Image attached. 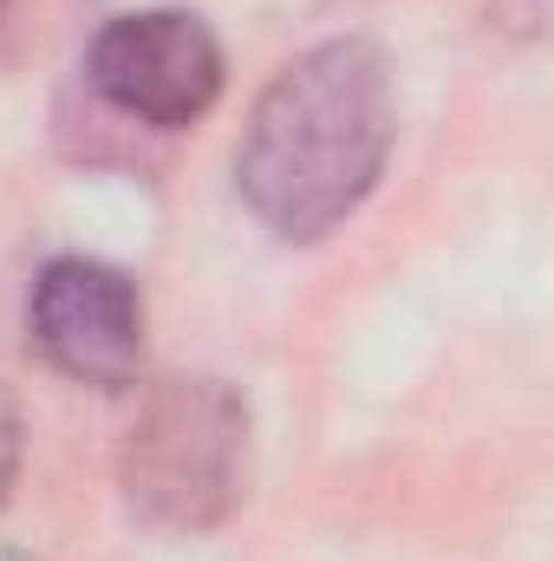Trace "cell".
<instances>
[{"label":"cell","mask_w":554,"mask_h":561,"mask_svg":"<svg viewBox=\"0 0 554 561\" xmlns=\"http://www.w3.org/2000/svg\"><path fill=\"white\" fill-rule=\"evenodd\" d=\"M255 419L216 373H163L138 392L118 444V496L157 536H203L249 496Z\"/></svg>","instance_id":"7a4b0ae2"},{"label":"cell","mask_w":554,"mask_h":561,"mask_svg":"<svg viewBox=\"0 0 554 561\" xmlns=\"http://www.w3.org/2000/svg\"><path fill=\"white\" fill-rule=\"evenodd\" d=\"M542 20H549V0H496V26L516 39H535Z\"/></svg>","instance_id":"8992f818"},{"label":"cell","mask_w":554,"mask_h":561,"mask_svg":"<svg viewBox=\"0 0 554 561\" xmlns=\"http://www.w3.org/2000/svg\"><path fill=\"white\" fill-rule=\"evenodd\" d=\"M222 39L189 7L112 13L85 46V85L99 92V105L143 131H189L222 99Z\"/></svg>","instance_id":"3957f363"},{"label":"cell","mask_w":554,"mask_h":561,"mask_svg":"<svg viewBox=\"0 0 554 561\" xmlns=\"http://www.w3.org/2000/svg\"><path fill=\"white\" fill-rule=\"evenodd\" d=\"M0 561H39L33 549H0Z\"/></svg>","instance_id":"52a82bcc"},{"label":"cell","mask_w":554,"mask_h":561,"mask_svg":"<svg viewBox=\"0 0 554 561\" xmlns=\"http://www.w3.org/2000/svg\"><path fill=\"white\" fill-rule=\"evenodd\" d=\"M26 340L59 379L131 392L143 386V340H150L143 287L99 255H53L26 294Z\"/></svg>","instance_id":"277c9868"},{"label":"cell","mask_w":554,"mask_h":561,"mask_svg":"<svg viewBox=\"0 0 554 561\" xmlns=\"http://www.w3.org/2000/svg\"><path fill=\"white\" fill-rule=\"evenodd\" d=\"M0 13H7V0H0Z\"/></svg>","instance_id":"ba28073f"},{"label":"cell","mask_w":554,"mask_h":561,"mask_svg":"<svg viewBox=\"0 0 554 561\" xmlns=\"http://www.w3.org/2000/svg\"><path fill=\"white\" fill-rule=\"evenodd\" d=\"M399 144V79L379 39H320L293 53L235 144V190L275 242H320L379 190Z\"/></svg>","instance_id":"6da1fadb"},{"label":"cell","mask_w":554,"mask_h":561,"mask_svg":"<svg viewBox=\"0 0 554 561\" xmlns=\"http://www.w3.org/2000/svg\"><path fill=\"white\" fill-rule=\"evenodd\" d=\"M20 457H26V419H20V399L0 386V510L20 483Z\"/></svg>","instance_id":"5b68a950"}]
</instances>
